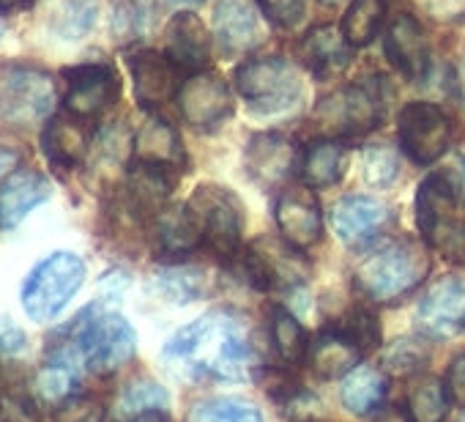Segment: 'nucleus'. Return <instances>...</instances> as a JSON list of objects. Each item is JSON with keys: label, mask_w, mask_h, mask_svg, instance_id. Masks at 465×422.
Returning a JSON list of instances; mask_svg holds the SVG:
<instances>
[{"label": "nucleus", "mask_w": 465, "mask_h": 422, "mask_svg": "<svg viewBox=\"0 0 465 422\" xmlns=\"http://www.w3.org/2000/svg\"><path fill=\"white\" fill-rule=\"evenodd\" d=\"M449 392L438 376H416L408 387L405 414L408 422H443L449 414Z\"/></svg>", "instance_id": "nucleus-30"}, {"label": "nucleus", "mask_w": 465, "mask_h": 422, "mask_svg": "<svg viewBox=\"0 0 465 422\" xmlns=\"http://www.w3.org/2000/svg\"><path fill=\"white\" fill-rule=\"evenodd\" d=\"M427 272H430V258L424 247L416 242L400 239L370 253L359 264L353 280L370 299L391 302V299L411 294L424 280Z\"/></svg>", "instance_id": "nucleus-3"}, {"label": "nucleus", "mask_w": 465, "mask_h": 422, "mask_svg": "<svg viewBox=\"0 0 465 422\" xmlns=\"http://www.w3.org/2000/svg\"><path fill=\"white\" fill-rule=\"evenodd\" d=\"M361 167H364V178L370 186H391L394 178L400 176V156L394 148L389 146H370L364 151V159H361Z\"/></svg>", "instance_id": "nucleus-40"}, {"label": "nucleus", "mask_w": 465, "mask_h": 422, "mask_svg": "<svg viewBox=\"0 0 465 422\" xmlns=\"http://www.w3.org/2000/svg\"><path fill=\"white\" fill-rule=\"evenodd\" d=\"M438 178L443 181V186L449 189V195L460 206H465V154L449 156V162L438 170Z\"/></svg>", "instance_id": "nucleus-45"}, {"label": "nucleus", "mask_w": 465, "mask_h": 422, "mask_svg": "<svg viewBox=\"0 0 465 422\" xmlns=\"http://www.w3.org/2000/svg\"><path fill=\"white\" fill-rule=\"evenodd\" d=\"M175 64L156 53V50H140L129 58V72L134 83V96L143 107H159L178 96V77Z\"/></svg>", "instance_id": "nucleus-21"}, {"label": "nucleus", "mask_w": 465, "mask_h": 422, "mask_svg": "<svg viewBox=\"0 0 465 422\" xmlns=\"http://www.w3.org/2000/svg\"><path fill=\"white\" fill-rule=\"evenodd\" d=\"M170 6H194V4H203V0H164Z\"/></svg>", "instance_id": "nucleus-52"}, {"label": "nucleus", "mask_w": 465, "mask_h": 422, "mask_svg": "<svg viewBox=\"0 0 465 422\" xmlns=\"http://www.w3.org/2000/svg\"><path fill=\"white\" fill-rule=\"evenodd\" d=\"M156 286L170 302H192L203 294V275L197 269L173 266L156 275Z\"/></svg>", "instance_id": "nucleus-38"}, {"label": "nucleus", "mask_w": 465, "mask_h": 422, "mask_svg": "<svg viewBox=\"0 0 465 422\" xmlns=\"http://www.w3.org/2000/svg\"><path fill=\"white\" fill-rule=\"evenodd\" d=\"M216 47L224 58H242L261 45V20L250 0H219L213 15Z\"/></svg>", "instance_id": "nucleus-18"}, {"label": "nucleus", "mask_w": 465, "mask_h": 422, "mask_svg": "<svg viewBox=\"0 0 465 422\" xmlns=\"http://www.w3.org/2000/svg\"><path fill=\"white\" fill-rule=\"evenodd\" d=\"M34 0H0V12H17V9H28Z\"/></svg>", "instance_id": "nucleus-51"}, {"label": "nucleus", "mask_w": 465, "mask_h": 422, "mask_svg": "<svg viewBox=\"0 0 465 422\" xmlns=\"http://www.w3.org/2000/svg\"><path fill=\"white\" fill-rule=\"evenodd\" d=\"M269 332H272V343L280 354L282 362L288 365H299L307 362V351H310V340L304 327L296 321V316L285 307H272L269 313Z\"/></svg>", "instance_id": "nucleus-33"}, {"label": "nucleus", "mask_w": 465, "mask_h": 422, "mask_svg": "<svg viewBox=\"0 0 465 422\" xmlns=\"http://www.w3.org/2000/svg\"><path fill=\"white\" fill-rule=\"evenodd\" d=\"M129 422H167V414L162 408H151V411H140L134 414Z\"/></svg>", "instance_id": "nucleus-50"}, {"label": "nucleus", "mask_w": 465, "mask_h": 422, "mask_svg": "<svg viewBox=\"0 0 465 422\" xmlns=\"http://www.w3.org/2000/svg\"><path fill=\"white\" fill-rule=\"evenodd\" d=\"M74 346L94 373H113L134 357L137 335L124 316L88 307L74 318Z\"/></svg>", "instance_id": "nucleus-4"}, {"label": "nucleus", "mask_w": 465, "mask_h": 422, "mask_svg": "<svg viewBox=\"0 0 465 422\" xmlns=\"http://www.w3.org/2000/svg\"><path fill=\"white\" fill-rule=\"evenodd\" d=\"M416 329L424 337L443 340L465 329V283L446 277L435 283L416 307Z\"/></svg>", "instance_id": "nucleus-13"}, {"label": "nucleus", "mask_w": 465, "mask_h": 422, "mask_svg": "<svg viewBox=\"0 0 465 422\" xmlns=\"http://www.w3.org/2000/svg\"><path fill=\"white\" fill-rule=\"evenodd\" d=\"M389 206L372 195H345L331 211L334 231L348 247H361L372 242L389 226Z\"/></svg>", "instance_id": "nucleus-17"}, {"label": "nucleus", "mask_w": 465, "mask_h": 422, "mask_svg": "<svg viewBox=\"0 0 465 422\" xmlns=\"http://www.w3.org/2000/svg\"><path fill=\"white\" fill-rule=\"evenodd\" d=\"M55 422H104V406L91 395H74L58 406Z\"/></svg>", "instance_id": "nucleus-43"}, {"label": "nucleus", "mask_w": 465, "mask_h": 422, "mask_svg": "<svg viewBox=\"0 0 465 422\" xmlns=\"http://www.w3.org/2000/svg\"><path fill=\"white\" fill-rule=\"evenodd\" d=\"M167 392L156 384V381H148V378H140V381H132L121 397V411L134 417L140 411H151V408H162L167 406Z\"/></svg>", "instance_id": "nucleus-42"}, {"label": "nucleus", "mask_w": 465, "mask_h": 422, "mask_svg": "<svg viewBox=\"0 0 465 422\" xmlns=\"http://www.w3.org/2000/svg\"><path fill=\"white\" fill-rule=\"evenodd\" d=\"M50 197V181L36 170H17L0 184V228H17L36 206Z\"/></svg>", "instance_id": "nucleus-22"}, {"label": "nucleus", "mask_w": 465, "mask_h": 422, "mask_svg": "<svg viewBox=\"0 0 465 422\" xmlns=\"http://www.w3.org/2000/svg\"><path fill=\"white\" fill-rule=\"evenodd\" d=\"M242 272L250 286L261 291L274 288H296L310 277V264L299 247L288 245L285 239H258L252 247L236 256Z\"/></svg>", "instance_id": "nucleus-10"}, {"label": "nucleus", "mask_w": 465, "mask_h": 422, "mask_svg": "<svg viewBox=\"0 0 465 422\" xmlns=\"http://www.w3.org/2000/svg\"><path fill=\"white\" fill-rule=\"evenodd\" d=\"M386 15V0H353L342 20V34L353 47H364L375 39Z\"/></svg>", "instance_id": "nucleus-35"}, {"label": "nucleus", "mask_w": 465, "mask_h": 422, "mask_svg": "<svg viewBox=\"0 0 465 422\" xmlns=\"http://www.w3.org/2000/svg\"><path fill=\"white\" fill-rule=\"evenodd\" d=\"M386 55L408 80H424L430 69V42L421 23L411 15H397L386 28Z\"/></svg>", "instance_id": "nucleus-19"}, {"label": "nucleus", "mask_w": 465, "mask_h": 422, "mask_svg": "<svg viewBox=\"0 0 465 422\" xmlns=\"http://www.w3.org/2000/svg\"><path fill=\"white\" fill-rule=\"evenodd\" d=\"M17 162H20V154H17L15 148H6V146H0V181H4V178H6L9 173H15Z\"/></svg>", "instance_id": "nucleus-49"}, {"label": "nucleus", "mask_w": 465, "mask_h": 422, "mask_svg": "<svg viewBox=\"0 0 465 422\" xmlns=\"http://www.w3.org/2000/svg\"><path fill=\"white\" fill-rule=\"evenodd\" d=\"M361 357L364 351L351 337H345L337 327H331L310 343L307 365L321 378H345L359 367Z\"/></svg>", "instance_id": "nucleus-24"}, {"label": "nucleus", "mask_w": 465, "mask_h": 422, "mask_svg": "<svg viewBox=\"0 0 465 422\" xmlns=\"http://www.w3.org/2000/svg\"><path fill=\"white\" fill-rule=\"evenodd\" d=\"M266 17L280 28H293L304 17V0H261Z\"/></svg>", "instance_id": "nucleus-44"}, {"label": "nucleus", "mask_w": 465, "mask_h": 422, "mask_svg": "<svg viewBox=\"0 0 465 422\" xmlns=\"http://www.w3.org/2000/svg\"><path fill=\"white\" fill-rule=\"evenodd\" d=\"M236 88L242 99L263 116L293 107L302 96V80L285 58H255L239 66Z\"/></svg>", "instance_id": "nucleus-9"}, {"label": "nucleus", "mask_w": 465, "mask_h": 422, "mask_svg": "<svg viewBox=\"0 0 465 422\" xmlns=\"http://www.w3.org/2000/svg\"><path fill=\"white\" fill-rule=\"evenodd\" d=\"M337 329L345 337H351L364 354L381 346V324H378V316L372 310H367V307L348 310V316L337 324Z\"/></svg>", "instance_id": "nucleus-39"}, {"label": "nucleus", "mask_w": 465, "mask_h": 422, "mask_svg": "<svg viewBox=\"0 0 465 422\" xmlns=\"http://www.w3.org/2000/svg\"><path fill=\"white\" fill-rule=\"evenodd\" d=\"M397 135L402 151L416 165L438 162L451 140V121L449 116L430 102H411L402 107L397 118Z\"/></svg>", "instance_id": "nucleus-11"}, {"label": "nucleus", "mask_w": 465, "mask_h": 422, "mask_svg": "<svg viewBox=\"0 0 465 422\" xmlns=\"http://www.w3.org/2000/svg\"><path fill=\"white\" fill-rule=\"evenodd\" d=\"M192 215L203 231V242L224 261H232L242 253V203L227 186L203 184L192 192L189 203Z\"/></svg>", "instance_id": "nucleus-8"}, {"label": "nucleus", "mask_w": 465, "mask_h": 422, "mask_svg": "<svg viewBox=\"0 0 465 422\" xmlns=\"http://www.w3.org/2000/svg\"><path fill=\"white\" fill-rule=\"evenodd\" d=\"M85 118H55L50 121V126L45 129V151L50 156L53 165H61V167H74L83 162L88 146H91V132L85 129L83 124Z\"/></svg>", "instance_id": "nucleus-29"}, {"label": "nucleus", "mask_w": 465, "mask_h": 422, "mask_svg": "<svg viewBox=\"0 0 465 422\" xmlns=\"http://www.w3.org/2000/svg\"><path fill=\"white\" fill-rule=\"evenodd\" d=\"M430 351L421 340H397L386 348L383 354V365L389 373H397V376H408V373H419V367L427 362Z\"/></svg>", "instance_id": "nucleus-41"}, {"label": "nucleus", "mask_w": 465, "mask_h": 422, "mask_svg": "<svg viewBox=\"0 0 465 422\" xmlns=\"http://www.w3.org/2000/svg\"><path fill=\"white\" fill-rule=\"evenodd\" d=\"M208 55H211V39L205 34V25L189 12L175 15L173 23L167 25V58L178 69L203 72Z\"/></svg>", "instance_id": "nucleus-25"}, {"label": "nucleus", "mask_w": 465, "mask_h": 422, "mask_svg": "<svg viewBox=\"0 0 465 422\" xmlns=\"http://www.w3.org/2000/svg\"><path fill=\"white\" fill-rule=\"evenodd\" d=\"M156 245L164 256H189L200 247L203 231L189 206H164L153 217Z\"/></svg>", "instance_id": "nucleus-27"}, {"label": "nucleus", "mask_w": 465, "mask_h": 422, "mask_svg": "<svg viewBox=\"0 0 465 422\" xmlns=\"http://www.w3.org/2000/svg\"><path fill=\"white\" fill-rule=\"evenodd\" d=\"M460 422H465V414H462V419H460Z\"/></svg>", "instance_id": "nucleus-54"}, {"label": "nucleus", "mask_w": 465, "mask_h": 422, "mask_svg": "<svg viewBox=\"0 0 465 422\" xmlns=\"http://www.w3.org/2000/svg\"><path fill=\"white\" fill-rule=\"evenodd\" d=\"M175 99L183 121L197 129H211L222 124L232 110L230 88L216 72H192L181 83Z\"/></svg>", "instance_id": "nucleus-12"}, {"label": "nucleus", "mask_w": 465, "mask_h": 422, "mask_svg": "<svg viewBox=\"0 0 465 422\" xmlns=\"http://www.w3.org/2000/svg\"><path fill=\"white\" fill-rule=\"evenodd\" d=\"M85 283V264L74 253L47 256L23 286V307L31 321L55 318Z\"/></svg>", "instance_id": "nucleus-7"}, {"label": "nucleus", "mask_w": 465, "mask_h": 422, "mask_svg": "<svg viewBox=\"0 0 465 422\" xmlns=\"http://www.w3.org/2000/svg\"><path fill=\"white\" fill-rule=\"evenodd\" d=\"M244 165L255 184H261L263 189H274L288 184V178L302 165V159L293 140H288L280 132H261L250 140Z\"/></svg>", "instance_id": "nucleus-14"}, {"label": "nucleus", "mask_w": 465, "mask_h": 422, "mask_svg": "<svg viewBox=\"0 0 465 422\" xmlns=\"http://www.w3.org/2000/svg\"><path fill=\"white\" fill-rule=\"evenodd\" d=\"M299 61L318 77H334L348 69L353 58V45L345 39V34L334 25H318L302 36L296 45Z\"/></svg>", "instance_id": "nucleus-20"}, {"label": "nucleus", "mask_w": 465, "mask_h": 422, "mask_svg": "<svg viewBox=\"0 0 465 422\" xmlns=\"http://www.w3.org/2000/svg\"><path fill=\"white\" fill-rule=\"evenodd\" d=\"M342 406L353 414H370L386 397V376L375 367H356L342 378L340 387Z\"/></svg>", "instance_id": "nucleus-31"}, {"label": "nucleus", "mask_w": 465, "mask_h": 422, "mask_svg": "<svg viewBox=\"0 0 465 422\" xmlns=\"http://www.w3.org/2000/svg\"><path fill=\"white\" fill-rule=\"evenodd\" d=\"M74 381H77V367H74V362L66 354H61V357H53L39 370L36 392L47 403H64V400H69V395L74 389Z\"/></svg>", "instance_id": "nucleus-37"}, {"label": "nucleus", "mask_w": 465, "mask_h": 422, "mask_svg": "<svg viewBox=\"0 0 465 422\" xmlns=\"http://www.w3.org/2000/svg\"><path fill=\"white\" fill-rule=\"evenodd\" d=\"M66 113L77 118H94L118 99V75L107 64H88L66 75Z\"/></svg>", "instance_id": "nucleus-16"}, {"label": "nucleus", "mask_w": 465, "mask_h": 422, "mask_svg": "<svg viewBox=\"0 0 465 422\" xmlns=\"http://www.w3.org/2000/svg\"><path fill=\"white\" fill-rule=\"evenodd\" d=\"M153 20H156L153 0H115L110 28L118 45H134L151 34Z\"/></svg>", "instance_id": "nucleus-32"}, {"label": "nucleus", "mask_w": 465, "mask_h": 422, "mask_svg": "<svg viewBox=\"0 0 465 422\" xmlns=\"http://www.w3.org/2000/svg\"><path fill=\"white\" fill-rule=\"evenodd\" d=\"M277 226L280 234L288 245L307 250L321 242L323 236V215H321V203L312 195L310 186H296L285 189L277 200Z\"/></svg>", "instance_id": "nucleus-15"}, {"label": "nucleus", "mask_w": 465, "mask_h": 422, "mask_svg": "<svg viewBox=\"0 0 465 422\" xmlns=\"http://www.w3.org/2000/svg\"><path fill=\"white\" fill-rule=\"evenodd\" d=\"M164 357L192 367L194 373L227 381L252 378L261 367L244 321L230 310H211L181 327L167 340Z\"/></svg>", "instance_id": "nucleus-1"}, {"label": "nucleus", "mask_w": 465, "mask_h": 422, "mask_svg": "<svg viewBox=\"0 0 465 422\" xmlns=\"http://www.w3.org/2000/svg\"><path fill=\"white\" fill-rule=\"evenodd\" d=\"M460 203L449 195L438 173L427 176L416 192V223L424 242L449 264L465 266V217L457 215Z\"/></svg>", "instance_id": "nucleus-5"}, {"label": "nucleus", "mask_w": 465, "mask_h": 422, "mask_svg": "<svg viewBox=\"0 0 465 422\" xmlns=\"http://www.w3.org/2000/svg\"><path fill=\"white\" fill-rule=\"evenodd\" d=\"M386 107H389V85L383 83V77H367L326 96L315 107L312 121L323 137L340 140L381 126Z\"/></svg>", "instance_id": "nucleus-2"}, {"label": "nucleus", "mask_w": 465, "mask_h": 422, "mask_svg": "<svg viewBox=\"0 0 465 422\" xmlns=\"http://www.w3.org/2000/svg\"><path fill=\"white\" fill-rule=\"evenodd\" d=\"M424 6L438 20H457L465 15V0H424Z\"/></svg>", "instance_id": "nucleus-47"}, {"label": "nucleus", "mask_w": 465, "mask_h": 422, "mask_svg": "<svg viewBox=\"0 0 465 422\" xmlns=\"http://www.w3.org/2000/svg\"><path fill=\"white\" fill-rule=\"evenodd\" d=\"M348 167V146L342 140H331V137H321L315 140L304 156H302V178L310 189H323L331 186L342 178Z\"/></svg>", "instance_id": "nucleus-28"}, {"label": "nucleus", "mask_w": 465, "mask_h": 422, "mask_svg": "<svg viewBox=\"0 0 465 422\" xmlns=\"http://www.w3.org/2000/svg\"><path fill=\"white\" fill-rule=\"evenodd\" d=\"M25 348V335L15 324H0V351H23Z\"/></svg>", "instance_id": "nucleus-48"}, {"label": "nucleus", "mask_w": 465, "mask_h": 422, "mask_svg": "<svg viewBox=\"0 0 465 422\" xmlns=\"http://www.w3.org/2000/svg\"><path fill=\"white\" fill-rule=\"evenodd\" d=\"M173 184H175V170L134 162L129 181H126L132 211L137 217H156L173 192Z\"/></svg>", "instance_id": "nucleus-26"}, {"label": "nucleus", "mask_w": 465, "mask_h": 422, "mask_svg": "<svg viewBox=\"0 0 465 422\" xmlns=\"http://www.w3.org/2000/svg\"><path fill=\"white\" fill-rule=\"evenodd\" d=\"M58 105V85L53 75L36 66H0V124L34 126L45 121Z\"/></svg>", "instance_id": "nucleus-6"}, {"label": "nucleus", "mask_w": 465, "mask_h": 422, "mask_svg": "<svg viewBox=\"0 0 465 422\" xmlns=\"http://www.w3.org/2000/svg\"><path fill=\"white\" fill-rule=\"evenodd\" d=\"M323 4H326V6H334V4H340V0H323Z\"/></svg>", "instance_id": "nucleus-53"}, {"label": "nucleus", "mask_w": 465, "mask_h": 422, "mask_svg": "<svg viewBox=\"0 0 465 422\" xmlns=\"http://www.w3.org/2000/svg\"><path fill=\"white\" fill-rule=\"evenodd\" d=\"M186 422H263V414L242 397H208L189 408Z\"/></svg>", "instance_id": "nucleus-34"}, {"label": "nucleus", "mask_w": 465, "mask_h": 422, "mask_svg": "<svg viewBox=\"0 0 465 422\" xmlns=\"http://www.w3.org/2000/svg\"><path fill=\"white\" fill-rule=\"evenodd\" d=\"M443 384H446L449 400L457 403L460 408H465V354H457L449 362V370H446Z\"/></svg>", "instance_id": "nucleus-46"}, {"label": "nucleus", "mask_w": 465, "mask_h": 422, "mask_svg": "<svg viewBox=\"0 0 465 422\" xmlns=\"http://www.w3.org/2000/svg\"><path fill=\"white\" fill-rule=\"evenodd\" d=\"M96 15V0H64L53 15V31L66 42H77L94 28Z\"/></svg>", "instance_id": "nucleus-36"}, {"label": "nucleus", "mask_w": 465, "mask_h": 422, "mask_svg": "<svg viewBox=\"0 0 465 422\" xmlns=\"http://www.w3.org/2000/svg\"><path fill=\"white\" fill-rule=\"evenodd\" d=\"M132 154H134V162L167 167V170H181L186 162L181 135L175 132L173 124H167L159 116H151L143 121V126L137 129L132 140Z\"/></svg>", "instance_id": "nucleus-23"}]
</instances>
